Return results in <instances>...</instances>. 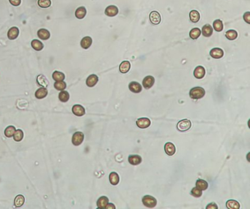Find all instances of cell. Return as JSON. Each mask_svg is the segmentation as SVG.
I'll return each instance as SVG.
<instances>
[{
	"label": "cell",
	"instance_id": "cell-1",
	"mask_svg": "<svg viewBox=\"0 0 250 209\" xmlns=\"http://www.w3.org/2000/svg\"><path fill=\"white\" fill-rule=\"evenodd\" d=\"M206 94V91L202 87H194L190 90L189 96L193 100H199Z\"/></svg>",
	"mask_w": 250,
	"mask_h": 209
},
{
	"label": "cell",
	"instance_id": "cell-2",
	"mask_svg": "<svg viewBox=\"0 0 250 209\" xmlns=\"http://www.w3.org/2000/svg\"><path fill=\"white\" fill-rule=\"evenodd\" d=\"M143 203L147 208H153L157 204V200L154 197L150 195H145L143 197Z\"/></svg>",
	"mask_w": 250,
	"mask_h": 209
},
{
	"label": "cell",
	"instance_id": "cell-3",
	"mask_svg": "<svg viewBox=\"0 0 250 209\" xmlns=\"http://www.w3.org/2000/svg\"><path fill=\"white\" fill-rule=\"evenodd\" d=\"M192 127V122L188 119H183L178 123L177 129L181 132H186Z\"/></svg>",
	"mask_w": 250,
	"mask_h": 209
},
{
	"label": "cell",
	"instance_id": "cell-4",
	"mask_svg": "<svg viewBox=\"0 0 250 209\" xmlns=\"http://www.w3.org/2000/svg\"><path fill=\"white\" fill-rule=\"evenodd\" d=\"M84 135L83 132H75L74 134L73 135V137H72V143L74 146H78L81 145V144L82 143V142L84 141Z\"/></svg>",
	"mask_w": 250,
	"mask_h": 209
},
{
	"label": "cell",
	"instance_id": "cell-5",
	"mask_svg": "<svg viewBox=\"0 0 250 209\" xmlns=\"http://www.w3.org/2000/svg\"><path fill=\"white\" fill-rule=\"evenodd\" d=\"M150 22L154 25H158L161 23V15H160L159 12H158L157 11H152L150 13Z\"/></svg>",
	"mask_w": 250,
	"mask_h": 209
},
{
	"label": "cell",
	"instance_id": "cell-6",
	"mask_svg": "<svg viewBox=\"0 0 250 209\" xmlns=\"http://www.w3.org/2000/svg\"><path fill=\"white\" fill-rule=\"evenodd\" d=\"M72 112L76 116H82L85 114V109L81 104H74L72 108Z\"/></svg>",
	"mask_w": 250,
	"mask_h": 209
},
{
	"label": "cell",
	"instance_id": "cell-7",
	"mask_svg": "<svg viewBox=\"0 0 250 209\" xmlns=\"http://www.w3.org/2000/svg\"><path fill=\"white\" fill-rule=\"evenodd\" d=\"M151 122L148 118H140L136 121V125L141 129H146L150 126Z\"/></svg>",
	"mask_w": 250,
	"mask_h": 209
},
{
	"label": "cell",
	"instance_id": "cell-8",
	"mask_svg": "<svg viewBox=\"0 0 250 209\" xmlns=\"http://www.w3.org/2000/svg\"><path fill=\"white\" fill-rule=\"evenodd\" d=\"M154 83H155V78L151 75H148V76H146L143 79V86L145 89H149L153 86Z\"/></svg>",
	"mask_w": 250,
	"mask_h": 209
},
{
	"label": "cell",
	"instance_id": "cell-9",
	"mask_svg": "<svg viewBox=\"0 0 250 209\" xmlns=\"http://www.w3.org/2000/svg\"><path fill=\"white\" fill-rule=\"evenodd\" d=\"M210 56L213 59H221L224 56V51L222 49L219 48H214L210 50Z\"/></svg>",
	"mask_w": 250,
	"mask_h": 209
},
{
	"label": "cell",
	"instance_id": "cell-10",
	"mask_svg": "<svg viewBox=\"0 0 250 209\" xmlns=\"http://www.w3.org/2000/svg\"><path fill=\"white\" fill-rule=\"evenodd\" d=\"M118 13V8L115 5L108 6L105 10V14L109 17H114Z\"/></svg>",
	"mask_w": 250,
	"mask_h": 209
},
{
	"label": "cell",
	"instance_id": "cell-11",
	"mask_svg": "<svg viewBox=\"0 0 250 209\" xmlns=\"http://www.w3.org/2000/svg\"><path fill=\"white\" fill-rule=\"evenodd\" d=\"M206 75V70L202 66H197L194 70V76L197 79H202Z\"/></svg>",
	"mask_w": 250,
	"mask_h": 209
},
{
	"label": "cell",
	"instance_id": "cell-12",
	"mask_svg": "<svg viewBox=\"0 0 250 209\" xmlns=\"http://www.w3.org/2000/svg\"><path fill=\"white\" fill-rule=\"evenodd\" d=\"M19 28L13 26V27H11L9 29V31L8 32V37L9 39H10V40H13V39H16L18 37H19Z\"/></svg>",
	"mask_w": 250,
	"mask_h": 209
},
{
	"label": "cell",
	"instance_id": "cell-13",
	"mask_svg": "<svg viewBox=\"0 0 250 209\" xmlns=\"http://www.w3.org/2000/svg\"><path fill=\"white\" fill-rule=\"evenodd\" d=\"M98 81V77L95 74H92L86 80V84L88 87H93Z\"/></svg>",
	"mask_w": 250,
	"mask_h": 209
},
{
	"label": "cell",
	"instance_id": "cell-14",
	"mask_svg": "<svg viewBox=\"0 0 250 209\" xmlns=\"http://www.w3.org/2000/svg\"><path fill=\"white\" fill-rule=\"evenodd\" d=\"M129 88L131 91H132V92L136 93V94L141 92L142 90H143V87H142V86L140 85L139 83L136 82V81L131 82L129 85Z\"/></svg>",
	"mask_w": 250,
	"mask_h": 209
},
{
	"label": "cell",
	"instance_id": "cell-15",
	"mask_svg": "<svg viewBox=\"0 0 250 209\" xmlns=\"http://www.w3.org/2000/svg\"><path fill=\"white\" fill-rule=\"evenodd\" d=\"M35 97L38 100H41V99H44L48 95V90L46 88L44 87H41L40 89H38L37 91H35Z\"/></svg>",
	"mask_w": 250,
	"mask_h": 209
},
{
	"label": "cell",
	"instance_id": "cell-16",
	"mask_svg": "<svg viewBox=\"0 0 250 209\" xmlns=\"http://www.w3.org/2000/svg\"><path fill=\"white\" fill-rule=\"evenodd\" d=\"M164 151L165 153L169 156H172L174 155V154L175 153V146L173 143H167L164 146Z\"/></svg>",
	"mask_w": 250,
	"mask_h": 209
},
{
	"label": "cell",
	"instance_id": "cell-17",
	"mask_svg": "<svg viewBox=\"0 0 250 209\" xmlns=\"http://www.w3.org/2000/svg\"><path fill=\"white\" fill-rule=\"evenodd\" d=\"M108 203H109V199H108V197H105V196H102V197H100L99 199L98 200V201H97V206H98V208L104 209L106 208Z\"/></svg>",
	"mask_w": 250,
	"mask_h": 209
},
{
	"label": "cell",
	"instance_id": "cell-18",
	"mask_svg": "<svg viewBox=\"0 0 250 209\" xmlns=\"http://www.w3.org/2000/svg\"><path fill=\"white\" fill-rule=\"evenodd\" d=\"M37 83L39 86H42V87H44V88H47L48 84H49V82H48L47 78H46L44 75H37Z\"/></svg>",
	"mask_w": 250,
	"mask_h": 209
},
{
	"label": "cell",
	"instance_id": "cell-19",
	"mask_svg": "<svg viewBox=\"0 0 250 209\" xmlns=\"http://www.w3.org/2000/svg\"><path fill=\"white\" fill-rule=\"evenodd\" d=\"M129 163L132 165H138L142 163V157L139 155H130L129 156Z\"/></svg>",
	"mask_w": 250,
	"mask_h": 209
},
{
	"label": "cell",
	"instance_id": "cell-20",
	"mask_svg": "<svg viewBox=\"0 0 250 209\" xmlns=\"http://www.w3.org/2000/svg\"><path fill=\"white\" fill-rule=\"evenodd\" d=\"M37 37L43 40H46V39H49L50 32L46 29H40L37 31Z\"/></svg>",
	"mask_w": 250,
	"mask_h": 209
},
{
	"label": "cell",
	"instance_id": "cell-21",
	"mask_svg": "<svg viewBox=\"0 0 250 209\" xmlns=\"http://www.w3.org/2000/svg\"><path fill=\"white\" fill-rule=\"evenodd\" d=\"M92 43H93V39L90 37H84L83 39L81 40V46L84 49H88L91 46Z\"/></svg>",
	"mask_w": 250,
	"mask_h": 209
},
{
	"label": "cell",
	"instance_id": "cell-22",
	"mask_svg": "<svg viewBox=\"0 0 250 209\" xmlns=\"http://www.w3.org/2000/svg\"><path fill=\"white\" fill-rule=\"evenodd\" d=\"M87 14V10L84 7H79L76 9L75 12L76 17L78 19H83Z\"/></svg>",
	"mask_w": 250,
	"mask_h": 209
},
{
	"label": "cell",
	"instance_id": "cell-23",
	"mask_svg": "<svg viewBox=\"0 0 250 209\" xmlns=\"http://www.w3.org/2000/svg\"><path fill=\"white\" fill-rule=\"evenodd\" d=\"M130 68L131 64L129 61H123V62H121L119 67L120 72L121 73H127L130 70Z\"/></svg>",
	"mask_w": 250,
	"mask_h": 209
},
{
	"label": "cell",
	"instance_id": "cell-24",
	"mask_svg": "<svg viewBox=\"0 0 250 209\" xmlns=\"http://www.w3.org/2000/svg\"><path fill=\"white\" fill-rule=\"evenodd\" d=\"M202 34L204 37H209L213 34V28L210 24H206L202 29Z\"/></svg>",
	"mask_w": 250,
	"mask_h": 209
},
{
	"label": "cell",
	"instance_id": "cell-25",
	"mask_svg": "<svg viewBox=\"0 0 250 209\" xmlns=\"http://www.w3.org/2000/svg\"><path fill=\"white\" fill-rule=\"evenodd\" d=\"M31 46L32 47V48L35 49V50H37V51L42 50L44 47L42 42H40V41L38 40V39H33V40L31 42Z\"/></svg>",
	"mask_w": 250,
	"mask_h": 209
},
{
	"label": "cell",
	"instance_id": "cell-26",
	"mask_svg": "<svg viewBox=\"0 0 250 209\" xmlns=\"http://www.w3.org/2000/svg\"><path fill=\"white\" fill-rule=\"evenodd\" d=\"M196 187L201 190H206L208 188V182L203 179H197L196 181Z\"/></svg>",
	"mask_w": 250,
	"mask_h": 209
},
{
	"label": "cell",
	"instance_id": "cell-27",
	"mask_svg": "<svg viewBox=\"0 0 250 209\" xmlns=\"http://www.w3.org/2000/svg\"><path fill=\"white\" fill-rule=\"evenodd\" d=\"M189 19L193 23H197L199 21L200 19V15H199V12L197 10H192L189 13Z\"/></svg>",
	"mask_w": 250,
	"mask_h": 209
},
{
	"label": "cell",
	"instance_id": "cell-28",
	"mask_svg": "<svg viewBox=\"0 0 250 209\" xmlns=\"http://www.w3.org/2000/svg\"><path fill=\"white\" fill-rule=\"evenodd\" d=\"M109 181H110L111 184L115 185L118 184L120 181V177L118 176V174L115 172H112L109 174Z\"/></svg>",
	"mask_w": 250,
	"mask_h": 209
},
{
	"label": "cell",
	"instance_id": "cell-29",
	"mask_svg": "<svg viewBox=\"0 0 250 209\" xmlns=\"http://www.w3.org/2000/svg\"><path fill=\"white\" fill-rule=\"evenodd\" d=\"M227 208L229 209H239L240 208V204L238 201L234 200H229L226 203Z\"/></svg>",
	"mask_w": 250,
	"mask_h": 209
},
{
	"label": "cell",
	"instance_id": "cell-30",
	"mask_svg": "<svg viewBox=\"0 0 250 209\" xmlns=\"http://www.w3.org/2000/svg\"><path fill=\"white\" fill-rule=\"evenodd\" d=\"M52 78L55 81H64L65 78V75L63 73L60 71H55L52 74Z\"/></svg>",
	"mask_w": 250,
	"mask_h": 209
},
{
	"label": "cell",
	"instance_id": "cell-31",
	"mask_svg": "<svg viewBox=\"0 0 250 209\" xmlns=\"http://www.w3.org/2000/svg\"><path fill=\"white\" fill-rule=\"evenodd\" d=\"M24 202L25 198L24 196L22 194H19V195L16 196L15 200H14V205L16 207H17V208H19V207L22 206L24 204Z\"/></svg>",
	"mask_w": 250,
	"mask_h": 209
},
{
	"label": "cell",
	"instance_id": "cell-32",
	"mask_svg": "<svg viewBox=\"0 0 250 209\" xmlns=\"http://www.w3.org/2000/svg\"><path fill=\"white\" fill-rule=\"evenodd\" d=\"M201 35V30L199 28H194L189 32V37L192 39H197Z\"/></svg>",
	"mask_w": 250,
	"mask_h": 209
},
{
	"label": "cell",
	"instance_id": "cell-33",
	"mask_svg": "<svg viewBox=\"0 0 250 209\" xmlns=\"http://www.w3.org/2000/svg\"><path fill=\"white\" fill-rule=\"evenodd\" d=\"M13 139L16 142H20L24 138V132L21 129H17L15 131L13 134Z\"/></svg>",
	"mask_w": 250,
	"mask_h": 209
},
{
	"label": "cell",
	"instance_id": "cell-34",
	"mask_svg": "<svg viewBox=\"0 0 250 209\" xmlns=\"http://www.w3.org/2000/svg\"><path fill=\"white\" fill-rule=\"evenodd\" d=\"M225 36L227 38L230 39V40H234V39H235L238 37V32L233 29L228 30V31L226 32Z\"/></svg>",
	"mask_w": 250,
	"mask_h": 209
},
{
	"label": "cell",
	"instance_id": "cell-35",
	"mask_svg": "<svg viewBox=\"0 0 250 209\" xmlns=\"http://www.w3.org/2000/svg\"><path fill=\"white\" fill-rule=\"evenodd\" d=\"M70 94L67 91H61L60 93L59 94V100L62 102H66L69 100Z\"/></svg>",
	"mask_w": 250,
	"mask_h": 209
},
{
	"label": "cell",
	"instance_id": "cell-36",
	"mask_svg": "<svg viewBox=\"0 0 250 209\" xmlns=\"http://www.w3.org/2000/svg\"><path fill=\"white\" fill-rule=\"evenodd\" d=\"M54 86L58 91H63L66 89L67 85H66V83L64 81H56L54 84Z\"/></svg>",
	"mask_w": 250,
	"mask_h": 209
},
{
	"label": "cell",
	"instance_id": "cell-37",
	"mask_svg": "<svg viewBox=\"0 0 250 209\" xmlns=\"http://www.w3.org/2000/svg\"><path fill=\"white\" fill-rule=\"evenodd\" d=\"M16 131V128L13 126H9L5 129V135L7 138H12L14 132Z\"/></svg>",
	"mask_w": 250,
	"mask_h": 209
},
{
	"label": "cell",
	"instance_id": "cell-38",
	"mask_svg": "<svg viewBox=\"0 0 250 209\" xmlns=\"http://www.w3.org/2000/svg\"><path fill=\"white\" fill-rule=\"evenodd\" d=\"M213 27L215 29V31L217 32H222L223 30V23L221 20H216V21L213 22Z\"/></svg>",
	"mask_w": 250,
	"mask_h": 209
},
{
	"label": "cell",
	"instance_id": "cell-39",
	"mask_svg": "<svg viewBox=\"0 0 250 209\" xmlns=\"http://www.w3.org/2000/svg\"><path fill=\"white\" fill-rule=\"evenodd\" d=\"M37 4H38L39 7L42 8H48L51 6V0H38L37 1Z\"/></svg>",
	"mask_w": 250,
	"mask_h": 209
},
{
	"label": "cell",
	"instance_id": "cell-40",
	"mask_svg": "<svg viewBox=\"0 0 250 209\" xmlns=\"http://www.w3.org/2000/svg\"><path fill=\"white\" fill-rule=\"evenodd\" d=\"M191 194L195 197H199L202 196V190H199V189L197 188V187H194V188L192 190V191H191Z\"/></svg>",
	"mask_w": 250,
	"mask_h": 209
},
{
	"label": "cell",
	"instance_id": "cell-41",
	"mask_svg": "<svg viewBox=\"0 0 250 209\" xmlns=\"http://www.w3.org/2000/svg\"><path fill=\"white\" fill-rule=\"evenodd\" d=\"M244 19L247 23H250V12H246L244 14Z\"/></svg>",
	"mask_w": 250,
	"mask_h": 209
},
{
	"label": "cell",
	"instance_id": "cell-42",
	"mask_svg": "<svg viewBox=\"0 0 250 209\" xmlns=\"http://www.w3.org/2000/svg\"><path fill=\"white\" fill-rule=\"evenodd\" d=\"M9 2H10V3L12 5H13V6H16V7L19 6L21 2V0H9Z\"/></svg>",
	"mask_w": 250,
	"mask_h": 209
},
{
	"label": "cell",
	"instance_id": "cell-43",
	"mask_svg": "<svg viewBox=\"0 0 250 209\" xmlns=\"http://www.w3.org/2000/svg\"><path fill=\"white\" fill-rule=\"evenodd\" d=\"M207 209H217L218 208V206L215 203H210L206 206Z\"/></svg>",
	"mask_w": 250,
	"mask_h": 209
},
{
	"label": "cell",
	"instance_id": "cell-44",
	"mask_svg": "<svg viewBox=\"0 0 250 209\" xmlns=\"http://www.w3.org/2000/svg\"><path fill=\"white\" fill-rule=\"evenodd\" d=\"M110 208L114 209V208H116V207H115V205L113 204V203H108L107 207H106V209H110Z\"/></svg>",
	"mask_w": 250,
	"mask_h": 209
}]
</instances>
